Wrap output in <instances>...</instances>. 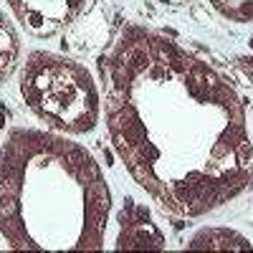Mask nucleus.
I'll return each mask as SVG.
<instances>
[{
  "label": "nucleus",
  "instance_id": "nucleus-1",
  "mask_svg": "<svg viewBox=\"0 0 253 253\" xmlns=\"http://www.w3.org/2000/svg\"><path fill=\"white\" fill-rule=\"evenodd\" d=\"M99 74L114 152L162 210L203 218L251 190L246 107L215 66L165 33L126 23Z\"/></svg>",
  "mask_w": 253,
  "mask_h": 253
},
{
  "label": "nucleus",
  "instance_id": "nucleus-2",
  "mask_svg": "<svg viewBox=\"0 0 253 253\" xmlns=\"http://www.w3.org/2000/svg\"><path fill=\"white\" fill-rule=\"evenodd\" d=\"M112 190L66 134L10 129L0 144V236L13 251H101Z\"/></svg>",
  "mask_w": 253,
  "mask_h": 253
},
{
  "label": "nucleus",
  "instance_id": "nucleus-3",
  "mask_svg": "<svg viewBox=\"0 0 253 253\" xmlns=\"http://www.w3.org/2000/svg\"><path fill=\"white\" fill-rule=\"evenodd\" d=\"M26 107L61 134H89L101 117V94L91 71L81 61L31 51L18 81Z\"/></svg>",
  "mask_w": 253,
  "mask_h": 253
},
{
  "label": "nucleus",
  "instance_id": "nucleus-4",
  "mask_svg": "<svg viewBox=\"0 0 253 253\" xmlns=\"http://www.w3.org/2000/svg\"><path fill=\"white\" fill-rule=\"evenodd\" d=\"M15 20L33 38H51L66 31L86 10L89 0H5Z\"/></svg>",
  "mask_w": 253,
  "mask_h": 253
},
{
  "label": "nucleus",
  "instance_id": "nucleus-5",
  "mask_svg": "<svg viewBox=\"0 0 253 253\" xmlns=\"http://www.w3.org/2000/svg\"><path fill=\"white\" fill-rule=\"evenodd\" d=\"M117 251H165V233L155 223L150 208L126 198L117 215Z\"/></svg>",
  "mask_w": 253,
  "mask_h": 253
},
{
  "label": "nucleus",
  "instance_id": "nucleus-6",
  "mask_svg": "<svg viewBox=\"0 0 253 253\" xmlns=\"http://www.w3.org/2000/svg\"><path fill=\"white\" fill-rule=\"evenodd\" d=\"M107 33H109V20L104 13V5L94 3L63 31V48L74 53H89L104 43Z\"/></svg>",
  "mask_w": 253,
  "mask_h": 253
},
{
  "label": "nucleus",
  "instance_id": "nucleus-7",
  "mask_svg": "<svg viewBox=\"0 0 253 253\" xmlns=\"http://www.w3.org/2000/svg\"><path fill=\"white\" fill-rule=\"evenodd\" d=\"M190 251H253V243L230 228H203L187 241Z\"/></svg>",
  "mask_w": 253,
  "mask_h": 253
},
{
  "label": "nucleus",
  "instance_id": "nucleus-8",
  "mask_svg": "<svg viewBox=\"0 0 253 253\" xmlns=\"http://www.w3.org/2000/svg\"><path fill=\"white\" fill-rule=\"evenodd\" d=\"M18 56H20V38L8 15L0 10V84H5V79L13 74Z\"/></svg>",
  "mask_w": 253,
  "mask_h": 253
},
{
  "label": "nucleus",
  "instance_id": "nucleus-9",
  "mask_svg": "<svg viewBox=\"0 0 253 253\" xmlns=\"http://www.w3.org/2000/svg\"><path fill=\"white\" fill-rule=\"evenodd\" d=\"M230 23H253V0H208Z\"/></svg>",
  "mask_w": 253,
  "mask_h": 253
},
{
  "label": "nucleus",
  "instance_id": "nucleus-10",
  "mask_svg": "<svg viewBox=\"0 0 253 253\" xmlns=\"http://www.w3.org/2000/svg\"><path fill=\"white\" fill-rule=\"evenodd\" d=\"M238 66H241L243 74L253 81V56H241V58H238Z\"/></svg>",
  "mask_w": 253,
  "mask_h": 253
},
{
  "label": "nucleus",
  "instance_id": "nucleus-11",
  "mask_svg": "<svg viewBox=\"0 0 253 253\" xmlns=\"http://www.w3.org/2000/svg\"><path fill=\"white\" fill-rule=\"evenodd\" d=\"M160 5H170V8H180V5H185V3H190V0H157Z\"/></svg>",
  "mask_w": 253,
  "mask_h": 253
},
{
  "label": "nucleus",
  "instance_id": "nucleus-12",
  "mask_svg": "<svg viewBox=\"0 0 253 253\" xmlns=\"http://www.w3.org/2000/svg\"><path fill=\"white\" fill-rule=\"evenodd\" d=\"M251 190H253V185H251Z\"/></svg>",
  "mask_w": 253,
  "mask_h": 253
}]
</instances>
